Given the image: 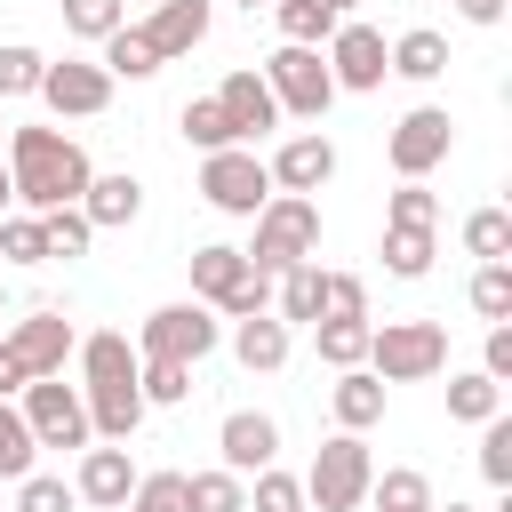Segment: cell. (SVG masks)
<instances>
[{
    "label": "cell",
    "instance_id": "8992f818",
    "mask_svg": "<svg viewBox=\"0 0 512 512\" xmlns=\"http://www.w3.org/2000/svg\"><path fill=\"white\" fill-rule=\"evenodd\" d=\"M216 336H224V328H216V312H208L200 296H192V304H160V312L144 320V336H136V360H184V368H192V360L216 352Z\"/></svg>",
    "mask_w": 512,
    "mask_h": 512
},
{
    "label": "cell",
    "instance_id": "2e32d148",
    "mask_svg": "<svg viewBox=\"0 0 512 512\" xmlns=\"http://www.w3.org/2000/svg\"><path fill=\"white\" fill-rule=\"evenodd\" d=\"M264 168H272V192H320L336 176V144L328 136H288Z\"/></svg>",
    "mask_w": 512,
    "mask_h": 512
},
{
    "label": "cell",
    "instance_id": "8fae6325",
    "mask_svg": "<svg viewBox=\"0 0 512 512\" xmlns=\"http://www.w3.org/2000/svg\"><path fill=\"white\" fill-rule=\"evenodd\" d=\"M32 96H48V112H64V120H96V112L112 104V72H104V64H72V56H64V64H48V72H40V88H32Z\"/></svg>",
    "mask_w": 512,
    "mask_h": 512
},
{
    "label": "cell",
    "instance_id": "f907efd6",
    "mask_svg": "<svg viewBox=\"0 0 512 512\" xmlns=\"http://www.w3.org/2000/svg\"><path fill=\"white\" fill-rule=\"evenodd\" d=\"M8 200H16V184H8V168H0V216H8Z\"/></svg>",
    "mask_w": 512,
    "mask_h": 512
},
{
    "label": "cell",
    "instance_id": "7c38bea8",
    "mask_svg": "<svg viewBox=\"0 0 512 512\" xmlns=\"http://www.w3.org/2000/svg\"><path fill=\"white\" fill-rule=\"evenodd\" d=\"M328 72H336V88H360V96L384 88V32L344 16V24L328 32Z\"/></svg>",
    "mask_w": 512,
    "mask_h": 512
},
{
    "label": "cell",
    "instance_id": "8d00e7d4",
    "mask_svg": "<svg viewBox=\"0 0 512 512\" xmlns=\"http://www.w3.org/2000/svg\"><path fill=\"white\" fill-rule=\"evenodd\" d=\"M320 320H368L360 272H320Z\"/></svg>",
    "mask_w": 512,
    "mask_h": 512
},
{
    "label": "cell",
    "instance_id": "277c9868",
    "mask_svg": "<svg viewBox=\"0 0 512 512\" xmlns=\"http://www.w3.org/2000/svg\"><path fill=\"white\" fill-rule=\"evenodd\" d=\"M264 88H272V104L296 112V120H320V112L336 104V72H328V56H320V48H296V40H280V48L264 56Z\"/></svg>",
    "mask_w": 512,
    "mask_h": 512
},
{
    "label": "cell",
    "instance_id": "7dc6e473",
    "mask_svg": "<svg viewBox=\"0 0 512 512\" xmlns=\"http://www.w3.org/2000/svg\"><path fill=\"white\" fill-rule=\"evenodd\" d=\"M456 8H464L472 24H496V16H504V0H456Z\"/></svg>",
    "mask_w": 512,
    "mask_h": 512
},
{
    "label": "cell",
    "instance_id": "4316f807",
    "mask_svg": "<svg viewBox=\"0 0 512 512\" xmlns=\"http://www.w3.org/2000/svg\"><path fill=\"white\" fill-rule=\"evenodd\" d=\"M104 72H112V80H152V72H160V56L144 48V32H136V24H120V32H104Z\"/></svg>",
    "mask_w": 512,
    "mask_h": 512
},
{
    "label": "cell",
    "instance_id": "1f68e13d",
    "mask_svg": "<svg viewBox=\"0 0 512 512\" xmlns=\"http://www.w3.org/2000/svg\"><path fill=\"white\" fill-rule=\"evenodd\" d=\"M136 392H144V408H176L192 392V368L184 360H136Z\"/></svg>",
    "mask_w": 512,
    "mask_h": 512
},
{
    "label": "cell",
    "instance_id": "7bdbcfd3",
    "mask_svg": "<svg viewBox=\"0 0 512 512\" xmlns=\"http://www.w3.org/2000/svg\"><path fill=\"white\" fill-rule=\"evenodd\" d=\"M128 512H184V472H136Z\"/></svg>",
    "mask_w": 512,
    "mask_h": 512
},
{
    "label": "cell",
    "instance_id": "ab89813d",
    "mask_svg": "<svg viewBox=\"0 0 512 512\" xmlns=\"http://www.w3.org/2000/svg\"><path fill=\"white\" fill-rule=\"evenodd\" d=\"M120 24H128V0H64V32H80V40H104Z\"/></svg>",
    "mask_w": 512,
    "mask_h": 512
},
{
    "label": "cell",
    "instance_id": "e0dca14e",
    "mask_svg": "<svg viewBox=\"0 0 512 512\" xmlns=\"http://www.w3.org/2000/svg\"><path fill=\"white\" fill-rule=\"evenodd\" d=\"M240 288H248V256H240V248H224V240L192 248V296H200L208 312H232Z\"/></svg>",
    "mask_w": 512,
    "mask_h": 512
},
{
    "label": "cell",
    "instance_id": "d6a6232c",
    "mask_svg": "<svg viewBox=\"0 0 512 512\" xmlns=\"http://www.w3.org/2000/svg\"><path fill=\"white\" fill-rule=\"evenodd\" d=\"M32 456H40V440H32L24 408H8V400H0V480H24V472H32Z\"/></svg>",
    "mask_w": 512,
    "mask_h": 512
},
{
    "label": "cell",
    "instance_id": "7a4b0ae2",
    "mask_svg": "<svg viewBox=\"0 0 512 512\" xmlns=\"http://www.w3.org/2000/svg\"><path fill=\"white\" fill-rule=\"evenodd\" d=\"M320 248V200L312 192H272L264 208H256V240L240 248L256 272H288V264H304Z\"/></svg>",
    "mask_w": 512,
    "mask_h": 512
},
{
    "label": "cell",
    "instance_id": "9c48e42d",
    "mask_svg": "<svg viewBox=\"0 0 512 512\" xmlns=\"http://www.w3.org/2000/svg\"><path fill=\"white\" fill-rule=\"evenodd\" d=\"M448 144H456V120H448L440 104H416V112L392 128V144H384V152H392V176L408 184V176H432V168L448 160Z\"/></svg>",
    "mask_w": 512,
    "mask_h": 512
},
{
    "label": "cell",
    "instance_id": "816d5d0a",
    "mask_svg": "<svg viewBox=\"0 0 512 512\" xmlns=\"http://www.w3.org/2000/svg\"><path fill=\"white\" fill-rule=\"evenodd\" d=\"M432 512H472V504H432Z\"/></svg>",
    "mask_w": 512,
    "mask_h": 512
},
{
    "label": "cell",
    "instance_id": "c3c4849f",
    "mask_svg": "<svg viewBox=\"0 0 512 512\" xmlns=\"http://www.w3.org/2000/svg\"><path fill=\"white\" fill-rule=\"evenodd\" d=\"M16 384H24V368H16V360H8V344H0V400H8Z\"/></svg>",
    "mask_w": 512,
    "mask_h": 512
},
{
    "label": "cell",
    "instance_id": "60d3db41",
    "mask_svg": "<svg viewBox=\"0 0 512 512\" xmlns=\"http://www.w3.org/2000/svg\"><path fill=\"white\" fill-rule=\"evenodd\" d=\"M248 512H304V480L296 472H256V488H248Z\"/></svg>",
    "mask_w": 512,
    "mask_h": 512
},
{
    "label": "cell",
    "instance_id": "83f0119b",
    "mask_svg": "<svg viewBox=\"0 0 512 512\" xmlns=\"http://www.w3.org/2000/svg\"><path fill=\"white\" fill-rule=\"evenodd\" d=\"M176 128H184V144H200V152H224V144H240L232 136V120H224V104L216 96H192L184 112H176Z\"/></svg>",
    "mask_w": 512,
    "mask_h": 512
},
{
    "label": "cell",
    "instance_id": "484cf974",
    "mask_svg": "<svg viewBox=\"0 0 512 512\" xmlns=\"http://www.w3.org/2000/svg\"><path fill=\"white\" fill-rule=\"evenodd\" d=\"M496 408H504V384L496 376H480V368L472 376H448V416L456 424H488Z\"/></svg>",
    "mask_w": 512,
    "mask_h": 512
},
{
    "label": "cell",
    "instance_id": "52a82bcc",
    "mask_svg": "<svg viewBox=\"0 0 512 512\" xmlns=\"http://www.w3.org/2000/svg\"><path fill=\"white\" fill-rule=\"evenodd\" d=\"M200 192H208V208H224V216H256V208L272 200V168H264L248 144H224V152L200 160Z\"/></svg>",
    "mask_w": 512,
    "mask_h": 512
},
{
    "label": "cell",
    "instance_id": "db71d44e",
    "mask_svg": "<svg viewBox=\"0 0 512 512\" xmlns=\"http://www.w3.org/2000/svg\"><path fill=\"white\" fill-rule=\"evenodd\" d=\"M0 312H8V288H0Z\"/></svg>",
    "mask_w": 512,
    "mask_h": 512
},
{
    "label": "cell",
    "instance_id": "4fadbf2b",
    "mask_svg": "<svg viewBox=\"0 0 512 512\" xmlns=\"http://www.w3.org/2000/svg\"><path fill=\"white\" fill-rule=\"evenodd\" d=\"M216 448H224V472H264L272 456H280V424L264 416V408H232L224 416V432H216Z\"/></svg>",
    "mask_w": 512,
    "mask_h": 512
},
{
    "label": "cell",
    "instance_id": "b9f144b4",
    "mask_svg": "<svg viewBox=\"0 0 512 512\" xmlns=\"http://www.w3.org/2000/svg\"><path fill=\"white\" fill-rule=\"evenodd\" d=\"M16 512H80V496H72L56 472H24V480H16Z\"/></svg>",
    "mask_w": 512,
    "mask_h": 512
},
{
    "label": "cell",
    "instance_id": "3957f363",
    "mask_svg": "<svg viewBox=\"0 0 512 512\" xmlns=\"http://www.w3.org/2000/svg\"><path fill=\"white\" fill-rule=\"evenodd\" d=\"M368 368L384 384H424L448 368V328L440 320H384V328H368Z\"/></svg>",
    "mask_w": 512,
    "mask_h": 512
},
{
    "label": "cell",
    "instance_id": "e575fe53",
    "mask_svg": "<svg viewBox=\"0 0 512 512\" xmlns=\"http://www.w3.org/2000/svg\"><path fill=\"white\" fill-rule=\"evenodd\" d=\"M464 248H472L480 264L512 256V216H504V208H472V216H464Z\"/></svg>",
    "mask_w": 512,
    "mask_h": 512
},
{
    "label": "cell",
    "instance_id": "d6986e66",
    "mask_svg": "<svg viewBox=\"0 0 512 512\" xmlns=\"http://www.w3.org/2000/svg\"><path fill=\"white\" fill-rule=\"evenodd\" d=\"M328 416H336V432H368V424L384 416V376H376V368H336Z\"/></svg>",
    "mask_w": 512,
    "mask_h": 512
},
{
    "label": "cell",
    "instance_id": "ac0fdd59",
    "mask_svg": "<svg viewBox=\"0 0 512 512\" xmlns=\"http://www.w3.org/2000/svg\"><path fill=\"white\" fill-rule=\"evenodd\" d=\"M216 104H224V120H232V136H240V144H248V136H264V128H280V104H272L264 72H232V80L216 88Z\"/></svg>",
    "mask_w": 512,
    "mask_h": 512
},
{
    "label": "cell",
    "instance_id": "cb8c5ba5",
    "mask_svg": "<svg viewBox=\"0 0 512 512\" xmlns=\"http://www.w3.org/2000/svg\"><path fill=\"white\" fill-rule=\"evenodd\" d=\"M368 496H376V512H432V480H424L416 464L368 472Z\"/></svg>",
    "mask_w": 512,
    "mask_h": 512
},
{
    "label": "cell",
    "instance_id": "4dcf8cb0",
    "mask_svg": "<svg viewBox=\"0 0 512 512\" xmlns=\"http://www.w3.org/2000/svg\"><path fill=\"white\" fill-rule=\"evenodd\" d=\"M312 336H320L328 368H360L368 360V320H312Z\"/></svg>",
    "mask_w": 512,
    "mask_h": 512
},
{
    "label": "cell",
    "instance_id": "bcb514c9",
    "mask_svg": "<svg viewBox=\"0 0 512 512\" xmlns=\"http://www.w3.org/2000/svg\"><path fill=\"white\" fill-rule=\"evenodd\" d=\"M480 376H496V384L512 376V328H504V320H488V352H480Z\"/></svg>",
    "mask_w": 512,
    "mask_h": 512
},
{
    "label": "cell",
    "instance_id": "f5cc1de1",
    "mask_svg": "<svg viewBox=\"0 0 512 512\" xmlns=\"http://www.w3.org/2000/svg\"><path fill=\"white\" fill-rule=\"evenodd\" d=\"M240 8H272V0H240Z\"/></svg>",
    "mask_w": 512,
    "mask_h": 512
},
{
    "label": "cell",
    "instance_id": "ffe728a7",
    "mask_svg": "<svg viewBox=\"0 0 512 512\" xmlns=\"http://www.w3.org/2000/svg\"><path fill=\"white\" fill-rule=\"evenodd\" d=\"M80 216H88L96 232H120V224H136V216H144V184H136L128 168H120V176H88Z\"/></svg>",
    "mask_w": 512,
    "mask_h": 512
},
{
    "label": "cell",
    "instance_id": "836d02e7",
    "mask_svg": "<svg viewBox=\"0 0 512 512\" xmlns=\"http://www.w3.org/2000/svg\"><path fill=\"white\" fill-rule=\"evenodd\" d=\"M40 240H48V256H88L96 224H88V216H80V200H72V208H48V216H40Z\"/></svg>",
    "mask_w": 512,
    "mask_h": 512
},
{
    "label": "cell",
    "instance_id": "44dd1931",
    "mask_svg": "<svg viewBox=\"0 0 512 512\" xmlns=\"http://www.w3.org/2000/svg\"><path fill=\"white\" fill-rule=\"evenodd\" d=\"M384 72H400V80H440V72H448V40H440L432 24H416V32H400V40L384 48Z\"/></svg>",
    "mask_w": 512,
    "mask_h": 512
},
{
    "label": "cell",
    "instance_id": "5bb4252c",
    "mask_svg": "<svg viewBox=\"0 0 512 512\" xmlns=\"http://www.w3.org/2000/svg\"><path fill=\"white\" fill-rule=\"evenodd\" d=\"M144 32V48L168 64V56H192L200 40H208V0H152V16L136 24Z\"/></svg>",
    "mask_w": 512,
    "mask_h": 512
},
{
    "label": "cell",
    "instance_id": "603a6c76",
    "mask_svg": "<svg viewBox=\"0 0 512 512\" xmlns=\"http://www.w3.org/2000/svg\"><path fill=\"white\" fill-rule=\"evenodd\" d=\"M384 272L392 280H424L432 272V224H384Z\"/></svg>",
    "mask_w": 512,
    "mask_h": 512
},
{
    "label": "cell",
    "instance_id": "f546056e",
    "mask_svg": "<svg viewBox=\"0 0 512 512\" xmlns=\"http://www.w3.org/2000/svg\"><path fill=\"white\" fill-rule=\"evenodd\" d=\"M280 280V320H320V264L304 256V264H288V272H272Z\"/></svg>",
    "mask_w": 512,
    "mask_h": 512
},
{
    "label": "cell",
    "instance_id": "11a10c76",
    "mask_svg": "<svg viewBox=\"0 0 512 512\" xmlns=\"http://www.w3.org/2000/svg\"><path fill=\"white\" fill-rule=\"evenodd\" d=\"M0 128H8V112H0Z\"/></svg>",
    "mask_w": 512,
    "mask_h": 512
},
{
    "label": "cell",
    "instance_id": "f6af8a7d",
    "mask_svg": "<svg viewBox=\"0 0 512 512\" xmlns=\"http://www.w3.org/2000/svg\"><path fill=\"white\" fill-rule=\"evenodd\" d=\"M384 224H440V200L424 192V176H408V184L392 192V208H384Z\"/></svg>",
    "mask_w": 512,
    "mask_h": 512
},
{
    "label": "cell",
    "instance_id": "30bf717a",
    "mask_svg": "<svg viewBox=\"0 0 512 512\" xmlns=\"http://www.w3.org/2000/svg\"><path fill=\"white\" fill-rule=\"evenodd\" d=\"M0 344H8V360L24 368V384H32V376H64V360H72V344H80V336H72V320H64V312H48V304H40V312H32V320H16Z\"/></svg>",
    "mask_w": 512,
    "mask_h": 512
},
{
    "label": "cell",
    "instance_id": "74e56055",
    "mask_svg": "<svg viewBox=\"0 0 512 512\" xmlns=\"http://www.w3.org/2000/svg\"><path fill=\"white\" fill-rule=\"evenodd\" d=\"M480 472H488V488H512V416L504 408L480 424Z\"/></svg>",
    "mask_w": 512,
    "mask_h": 512
},
{
    "label": "cell",
    "instance_id": "d590c367",
    "mask_svg": "<svg viewBox=\"0 0 512 512\" xmlns=\"http://www.w3.org/2000/svg\"><path fill=\"white\" fill-rule=\"evenodd\" d=\"M472 312H480V320H512V264H504V256L472 272Z\"/></svg>",
    "mask_w": 512,
    "mask_h": 512
},
{
    "label": "cell",
    "instance_id": "ee69618b",
    "mask_svg": "<svg viewBox=\"0 0 512 512\" xmlns=\"http://www.w3.org/2000/svg\"><path fill=\"white\" fill-rule=\"evenodd\" d=\"M0 256H8V264H48L40 216H0Z\"/></svg>",
    "mask_w": 512,
    "mask_h": 512
},
{
    "label": "cell",
    "instance_id": "5b68a950",
    "mask_svg": "<svg viewBox=\"0 0 512 512\" xmlns=\"http://www.w3.org/2000/svg\"><path fill=\"white\" fill-rule=\"evenodd\" d=\"M368 440L360 432H336V440H320V456H312V472H304V504H320V512H360L368 504Z\"/></svg>",
    "mask_w": 512,
    "mask_h": 512
},
{
    "label": "cell",
    "instance_id": "f1b7e54d",
    "mask_svg": "<svg viewBox=\"0 0 512 512\" xmlns=\"http://www.w3.org/2000/svg\"><path fill=\"white\" fill-rule=\"evenodd\" d=\"M272 16H280V40H296V48H320L344 16H328L320 0H272Z\"/></svg>",
    "mask_w": 512,
    "mask_h": 512
},
{
    "label": "cell",
    "instance_id": "f35d334b",
    "mask_svg": "<svg viewBox=\"0 0 512 512\" xmlns=\"http://www.w3.org/2000/svg\"><path fill=\"white\" fill-rule=\"evenodd\" d=\"M40 72H48V56L24 48V40H8V48H0V104H8V96H32Z\"/></svg>",
    "mask_w": 512,
    "mask_h": 512
},
{
    "label": "cell",
    "instance_id": "681fc988",
    "mask_svg": "<svg viewBox=\"0 0 512 512\" xmlns=\"http://www.w3.org/2000/svg\"><path fill=\"white\" fill-rule=\"evenodd\" d=\"M320 8H328V16H352V8H360V0H320Z\"/></svg>",
    "mask_w": 512,
    "mask_h": 512
},
{
    "label": "cell",
    "instance_id": "6da1fadb",
    "mask_svg": "<svg viewBox=\"0 0 512 512\" xmlns=\"http://www.w3.org/2000/svg\"><path fill=\"white\" fill-rule=\"evenodd\" d=\"M88 152L64 136V128H8V184L24 200V216H48V208H72L88 192Z\"/></svg>",
    "mask_w": 512,
    "mask_h": 512
},
{
    "label": "cell",
    "instance_id": "9a60e30c",
    "mask_svg": "<svg viewBox=\"0 0 512 512\" xmlns=\"http://www.w3.org/2000/svg\"><path fill=\"white\" fill-rule=\"evenodd\" d=\"M128 488H136V464H128L120 440H112V448H80V472H72V496H80V504L112 512V504H128Z\"/></svg>",
    "mask_w": 512,
    "mask_h": 512
},
{
    "label": "cell",
    "instance_id": "7402d4cb",
    "mask_svg": "<svg viewBox=\"0 0 512 512\" xmlns=\"http://www.w3.org/2000/svg\"><path fill=\"white\" fill-rule=\"evenodd\" d=\"M232 352H240V368L272 376V368L288 360V320H272V312H248V320L232 328Z\"/></svg>",
    "mask_w": 512,
    "mask_h": 512
},
{
    "label": "cell",
    "instance_id": "d4e9b609",
    "mask_svg": "<svg viewBox=\"0 0 512 512\" xmlns=\"http://www.w3.org/2000/svg\"><path fill=\"white\" fill-rule=\"evenodd\" d=\"M184 512H248V480L240 472H184Z\"/></svg>",
    "mask_w": 512,
    "mask_h": 512
},
{
    "label": "cell",
    "instance_id": "ba28073f",
    "mask_svg": "<svg viewBox=\"0 0 512 512\" xmlns=\"http://www.w3.org/2000/svg\"><path fill=\"white\" fill-rule=\"evenodd\" d=\"M24 424H32L40 448H88V440H96V432H88V400H80L64 376H32V384H24Z\"/></svg>",
    "mask_w": 512,
    "mask_h": 512
}]
</instances>
